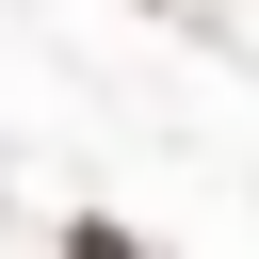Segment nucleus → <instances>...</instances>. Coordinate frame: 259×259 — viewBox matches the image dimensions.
Listing matches in <instances>:
<instances>
[{"label":"nucleus","mask_w":259,"mask_h":259,"mask_svg":"<svg viewBox=\"0 0 259 259\" xmlns=\"http://www.w3.org/2000/svg\"><path fill=\"white\" fill-rule=\"evenodd\" d=\"M81 259H130V243H113V227H81Z\"/></svg>","instance_id":"obj_1"}]
</instances>
